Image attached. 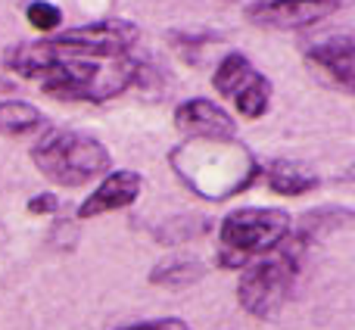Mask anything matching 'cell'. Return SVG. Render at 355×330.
Segmentation results:
<instances>
[{"label":"cell","mask_w":355,"mask_h":330,"mask_svg":"<svg viewBox=\"0 0 355 330\" xmlns=\"http://www.w3.org/2000/svg\"><path fill=\"white\" fill-rule=\"evenodd\" d=\"M10 72L37 81L44 94L66 103H106L125 94L141 75V62L131 56L119 60H91L56 47L50 37L16 44L3 53Z\"/></svg>","instance_id":"6da1fadb"},{"label":"cell","mask_w":355,"mask_h":330,"mask_svg":"<svg viewBox=\"0 0 355 330\" xmlns=\"http://www.w3.org/2000/svg\"><path fill=\"white\" fill-rule=\"evenodd\" d=\"M168 165L196 196L221 202L256 184L259 159L237 137H187L168 153Z\"/></svg>","instance_id":"7a4b0ae2"},{"label":"cell","mask_w":355,"mask_h":330,"mask_svg":"<svg viewBox=\"0 0 355 330\" xmlns=\"http://www.w3.org/2000/svg\"><path fill=\"white\" fill-rule=\"evenodd\" d=\"M31 162L47 181L60 187H81L112 168L106 144L72 128H44L31 147Z\"/></svg>","instance_id":"3957f363"},{"label":"cell","mask_w":355,"mask_h":330,"mask_svg":"<svg viewBox=\"0 0 355 330\" xmlns=\"http://www.w3.org/2000/svg\"><path fill=\"white\" fill-rule=\"evenodd\" d=\"M293 218L287 209L275 206H243L221 218L218 227V265L221 268H246L250 262L275 252L287 243Z\"/></svg>","instance_id":"277c9868"},{"label":"cell","mask_w":355,"mask_h":330,"mask_svg":"<svg viewBox=\"0 0 355 330\" xmlns=\"http://www.w3.org/2000/svg\"><path fill=\"white\" fill-rule=\"evenodd\" d=\"M300 246H277L275 252L256 259L243 268L237 281L240 309L252 318H271L290 299L293 281L300 275Z\"/></svg>","instance_id":"5b68a950"},{"label":"cell","mask_w":355,"mask_h":330,"mask_svg":"<svg viewBox=\"0 0 355 330\" xmlns=\"http://www.w3.org/2000/svg\"><path fill=\"white\" fill-rule=\"evenodd\" d=\"M212 87L225 100H231L234 110L243 119H262L271 103V81L262 69L252 66V60L240 50H227L212 69Z\"/></svg>","instance_id":"8992f818"},{"label":"cell","mask_w":355,"mask_h":330,"mask_svg":"<svg viewBox=\"0 0 355 330\" xmlns=\"http://www.w3.org/2000/svg\"><path fill=\"white\" fill-rule=\"evenodd\" d=\"M50 41L69 53L91 56V60H119V56H131V50L137 47L141 25L131 19H97L75 28H60L56 35H50Z\"/></svg>","instance_id":"52a82bcc"},{"label":"cell","mask_w":355,"mask_h":330,"mask_svg":"<svg viewBox=\"0 0 355 330\" xmlns=\"http://www.w3.org/2000/svg\"><path fill=\"white\" fill-rule=\"evenodd\" d=\"M355 41L352 35H331L321 41L309 44L302 50V62L306 69L321 81L324 87L340 94H352L355 91Z\"/></svg>","instance_id":"ba28073f"},{"label":"cell","mask_w":355,"mask_h":330,"mask_svg":"<svg viewBox=\"0 0 355 330\" xmlns=\"http://www.w3.org/2000/svg\"><path fill=\"white\" fill-rule=\"evenodd\" d=\"M346 0H252L243 16L259 28H309L343 10Z\"/></svg>","instance_id":"9c48e42d"},{"label":"cell","mask_w":355,"mask_h":330,"mask_svg":"<svg viewBox=\"0 0 355 330\" xmlns=\"http://www.w3.org/2000/svg\"><path fill=\"white\" fill-rule=\"evenodd\" d=\"M141 190H144L141 171H131V168L106 171V175L100 177L97 187L81 200V206L75 209V215H78V218H97V215L128 209V206H135L137 202Z\"/></svg>","instance_id":"30bf717a"},{"label":"cell","mask_w":355,"mask_h":330,"mask_svg":"<svg viewBox=\"0 0 355 330\" xmlns=\"http://www.w3.org/2000/svg\"><path fill=\"white\" fill-rule=\"evenodd\" d=\"M175 128L187 137H237L234 116L206 97H187L175 106Z\"/></svg>","instance_id":"8fae6325"},{"label":"cell","mask_w":355,"mask_h":330,"mask_svg":"<svg viewBox=\"0 0 355 330\" xmlns=\"http://www.w3.org/2000/svg\"><path fill=\"white\" fill-rule=\"evenodd\" d=\"M265 181L281 196H306L318 187V175L293 159H275L265 168Z\"/></svg>","instance_id":"7c38bea8"},{"label":"cell","mask_w":355,"mask_h":330,"mask_svg":"<svg viewBox=\"0 0 355 330\" xmlns=\"http://www.w3.org/2000/svg\"><path fill=\"white\" fill-rule=\"evenodd\" d=\"M44 125H47V116L28 100H0V134L22 137L31 131H41Z\"/></svg>","instance_id":"4fadbf2b"},{"label":"cell","mask_w":355,"mask_h":330,"mask_svg":"<svg viewBox=\"0 0 355 330\" xmlns=\"http://www.w3.org/2000/svg\"><path fill=\"white\" fill-rule=\"evenodd\" d=\"M206 275V265L196 262V259L184 256V259H166L159 262L153 271H150V284H159V287H187V284H196Z\"/></svg>","instance_id":"5bb4252c"},{"label":"cell","mask_w":355,"mask_h":330,"mask_svg":"<svg viewBox=\"0 0 355 330\" xmlns=\"http://www.w3.org/2000/svg\"><path fill=\"white\" fill-rule=\"evenodd\" d=\"M25 19H28V25L37 28L41 35H56L62 25V10L56 3H50V0H28Z\"/></svg>","instance_id":"9a60e30c"},{"label":"cell","mask_w":355,"mask_h":330,"mask_svg":"<svg viewBox=\"0 0 355 330\" xmlns=\"http://www.w3.org/2000/svg\"><path fill=\"white\" fill-rule=\"evenodd\" d=\"M116 330H193L184 318H153V321H135Z\"/></svg>","instance_id":"2e32d148"},{"label":"cell","mask_w":355,"mask_h":330,"mask_svg":"<svg viewBox=\"0 0 355 330\" xmlns=\"http://www.w3.org/2000/svg\"><path fill=\"white\" fill-rule=\"evenodd\" d=\"M28 212H31V215L60 212V200H56V193H37L35 200H28Z\"/></svg>","instance_id":"e0dca14e"},{"label":"cell","mask_w":355,"mask_h":330,"mask_svg":"<svg viewBox=\"0 0 355 330\" xmlns=\"http://www.w3.org/2000/svg\"><path fill=\"white\" fill-rule=\"evenodd\" d=\"M221 3H231V0H221Z\"/></svg>","instance_id":"ac0fdd59"}]
</instances>
